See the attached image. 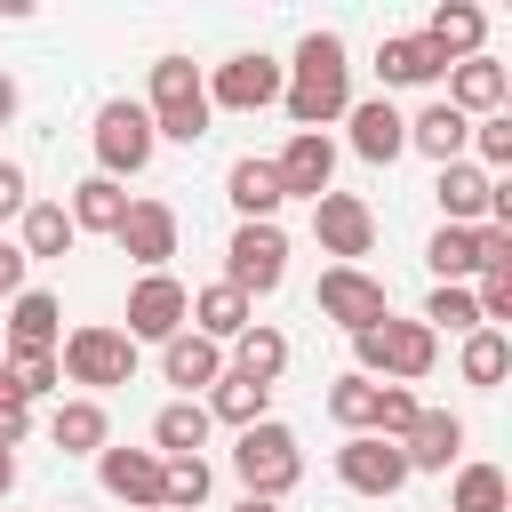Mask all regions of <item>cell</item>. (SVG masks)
Returning a JSON list of instances; mask_svg holds the SVG:
<instances>
[{
	"mask_svg": "<svg viewBox=\"0 0 512 512\" xmlns=\"http://www.w3.org/2000/svg\"><path fill=\"white\" fill-rule=\"evenodd\" d=\"M224 200L240 208V224H280V176H272V160L240 152V160L224 168Z\"/></svg>",
	"mask_w": 512,
	"mask_h": 512,
	"instance_id": "44dd1931",
	"label": "cell"
},
{
	"mask_svg": "<svg viewBox=\"0 0 512 512\" xmlns=\"http://www.w3.org/2000/svg\"><path fill=\"white\" fill-rule=\"evenodd\" d=\"M24 432H32V408H24V400H16V408H0V448H8V456L24 448Z\"/></svg>",
	"mask_w": 512,
	"mask_h": 512,
	"instance_id": "bcb514c9",
	"label": "cell"
},
{
	"mask_svg": "<svg viewBox=\"0 0 512 512\" xmlns=\"http://www.w3.org/2000/svg\"><path fill=\"white\" fill-rule=\"evenodd\" d=\"M480 224H440L432 240H424V264L440 272V288H472L480 280V240H472Z\"/></svg>",
	"mask_w": 512,
	"mask_h": 512,
	"instance_id": "4dcf8cb0",
	"label": "cell"
},
{
	"mask_svg": "<svg viewBox=\"0 0 512 512\" xmlns=\"http://www.w3.org/2000/svg\"><path fill=\"white\" fill-rule=\"evenodd\" d=\"M352 360H360L352 376H368V384H424L440 368V336L424 320H376L352 336Z\"/></svg>",
	"mask_w": 512,
	"mask_h": 512,
	"instance_id": "3957f363",
	"label": "cell"
},
{
	"mask_svg": "<svg viewBox=\"0 0 512 512\" xmlns=\"http://www.w3.org/2000/svg\"><path fill=\"white\" fill-rule=\"evenodd\" d=\"M184 328H192V336H208V344H232L240 328H256V304H248L240 288L208 280V288H192V312H184Z\"/></svg>",
	"mask_w": 512,
	"mask_h": 512,
	"instance_id": "7402d4cb",
	"label": "cell"
},
{
	"mask_svg": "<svg viewBox=\"0 0 512 512\" xmlns=\"http://www.w3.org/2000/svg\"><path fill=\"white\" fill-rule=\"evenodd\" d=\"M336 480H344L352 496H400L416 472H408V456H400L392 440H376V432H344V448H336Z\"/></svg>",
	"mask_w": 512,
	"mask_h": 512,
	"instance_id": "7c38bea8",
	"label": "cell"
},
{
	"mask_svg": "<svg viewBox=\"0 0 512 512\" xmlns=\"http://www.w3.org/2000/svg\"><path fill=\"white\" fill-rule=\"evenodd\" d=\"M216 488V464L208 456H160V504L168 512H200Z\"/></svg>",
	"mask_w": 512,
	"mask_h": 512,
	"instance_id": "d590c367",
	"label": "cell"
},
{
	"mask_svg": "<svg viewBox=\"0 0 512 512\" xmlns=\"http://www.w3.org/2000/svg\"><path fill=\"white\" fill-rule=\"evenodd\" d=\"M344 128H352V152H360L368 168H392V160L408 152V112H400L392 96H352Z\"/></svg>",
	"mask_w": 512,
	"mask_h": 512,
	"instance_id": "9a60e30c",
	"label": "cell"
},
{
	"mask_svg": "<svg viewBox=\"0 0 512 512\" xmlns=\"http://www.w3.org/2000/svg\"><path fill=\"white\" fill-rule=\"evenodd\" d=\"M120 256L136 264V272H168V256H176V240H184V224H176V208L168 200H128V216H120Z\"/></svg>",
	"mask_w": 512,
	"mask_h": 512,
	"instance_id": "4fadbf2b",
	"label": "cell"
},
{
	"mask_svg": "<svg viewBox=\"0 0 512 512\" xmlns=\"http://www.w3.org/2000/svg\"><path fill=\"white\" fill-rule=\"evenodd\" d=\"M8 488H16V456L0 448V496H8Z\"/></svg>",
	"mask_w": 512,
	"mask_h": 512,
	"instance_id": "c3c4849f",
	"label": "cell"
},
{
	"mask_svg": "<svg viewBox=\"0 0 512 512\" xmlns=\"http://www.w3.org/2000/svg\"><path fill=\"white\" fill-rule=\"evenodd\" d=\"M8 120H16V80L0 72V128H8Z\"/></svg>",
	"mask_w": 512,
	"mask_h": 512,
	"instance_id": "7dc6e473",
	"label": "cell"
},
{
	"mask_svg": "<svg viewBox=\"0 0 512 512\" xmlns=\"http://www.w3.org/2000/svg\"><path fill=\"white\" fill-rule=\"evenodd\" d=\"M208 432H216V424H208L200 400H168V408L152 416V456H200Z\"/></svg>",
	"mask_w": 512,
	"mask_h": 512,
	"instance_id": "d6a6232c",
	"label": "cell"
},
{
	"mask_svg": "<svg viewBox=\"0 0 512 512\" xmlns=\"http://www.w3.org/2000/svg\"><path fill=\"white\" fill-rule=\"evenodd\" d=\"M328 416H336L344 432H368V424H376V384H368V376H336V384H328Z\"/></svg>",
	"mask_w": 512,
	"mask_h": 512,
	"instance_id": "f35d334b",
	"label": "cell"
},
{
	"mask_svg": "<svg viewBox=\"0 0 512 512\" xmlns=\"http://www.w3.org/2000/svg\"><path fill=\"white\" fill-rule=\"evenodd\" d=\"M0 368H8V384H16V400H24V408H32L40 392H56V384H64V368H56V352H8Z\"/></svg>",
	"mask_w": 512,
	"mask_h": 512,
	"instance_id": "74e56055",
	"label": "cell"
},
{
	"mask_svg": "<svg viewBox=\"0 0 512 512\" xmlns=\"http://www.w3.org/2000/svg\"><path fill=\"white\" fill-rule=\"evenodd\" d=\"M96 480H104V496H120L128 512H152V504H160V456H152V448H96Z\"/></svg>",
	"mask_w": 512,
	"mask_h": 512,
	"instance_id": "e0dca14e",
	"label": "cell"
},
{
	"mask_svg": "<svg viewBox=\"0 0 512 512\" xmlns=\"http://www.w3.org/2000/svg\"><path fill=\"white\" fill-rule=\"evenodd\" d=\"M56 368H64L72 384H88V400H96V392H112V384H136V344H128L112 320H80V328H64Z\"/></svg>",
	"mask_w": 512,
	"mask_h": 512,
	"instance_id": "5b68a950",
	"label": "cell"
},
{
	"mask_svg": "<svg viewBox=\"0 0 512 512\" xmlns=\"http://www.w3.org/2000/svg\"><path fill=\"white\" fill-rule=\"evenodd\" d=\"M440 104H456L464 120H488V112H504V104H512V72L480 48V56L448 64V96H440Z\"/></svg>",
	"mask_w": 512,
	"mask_h": 512,
	"instance_id": "2e32d148",
	"label": "cell"
},
{
	"mask_svg": "<svg viewBox=\"0 0 512 512\" xmlns=\"http://www.w3.org/2000/svg\"><path fill=\"white\" fill-rule=\"evenodd\" d=\"M152 512H168V504H152Z\"/></svg>",
	"mask_w": 512,
	"mask_h": 512,
	"instance_id": "816d5d0a",
	"label": "cell"
},
{
	"mask_svg": "<svg viewBox=\"0 0 512 512\" xmlns=\"http://www.w3.org/2000/svg\"><path fill=\"white\" fill-rule=\"evenodd\" d=\"M376 80H384V88H432V80H448V56H440L424 32H400V40L376 48Z\"/></svg>",
	"mask_w": 512,
	"mask_h": 512,
	"instance_id": "ffe728a7",
	"label": "cell"
},
{
	"mask_svg": "<svg viewBox=\"0 0 512 512\" xmlns=\"http://www.w3.org/2000/svg\"><path fill=\"white\" fill-rule=\"evenodd\" d=\"M48 440L64 448V456H96V448H112V416H104V400H56L48 408Z\"/></svg>",
	"mask_w": 512,
	"mask_h": 512,
	"instance_id": "d4e9b609",
	"label": "cell"
},
{
	"mask_svg": "<svg viewBox=\"0 0 512 512\" xmlns=\"http://www.w3.org/2000/svg\"><path fill=\"white\" fill-rule=\"evenodd\" d=\"M56 344H64V304L48 288L8 296V352H56Z\"/></svg>",
	"mask_w": 512,
	"mask_h": 512,
	"instance_id": "603a6c76",
	"label": "cell"
},
{
	"mask_svg": "<svg viewBox=\"0 0 512 512\" xmlns=\"http://www.w3.org/2000/svg\"><path fill=\"white\" fill-rule=\"evenodd\" d=\"M464 144H472V120H464L456 104H424V112L408 120V152H424L432 168H448V160H464Z\"/></svg>",
	"mask_w": 512,
	"mask_h": 512,
	"instance_id": "484cf974",
	"label": "cell"
},
{
	"mask_svg": "<svg viewBox=\"0 0 512 512\" xmlns=\"http://www.w3.org/2000/svg\"><path fill=\"white\" fill-rule=\"evenodd\" d=\"M224 368H232V376H248V384H280V368H288V336L256 320V328H240V336H232V360H224Z\"/></svg>",
	"mask_w": 512,
	"mask_h": 512,
	"instance_id": "1f68e13d",
	"label": "cell"
},
{
	"mask_svg": "<svg viewBox=\"0 0 512 512\" xmlns=\"http://www.w3.org/2000/svg\"><path fill=\"white\" fill-rule=\"evenodd\" d=\"M416 416H424V400H416V392H408V384H376V424H368V432H376V440H392V448H400V440H408V424H416Z\"/></svg>",
	"mask_w": 512,
	"mask_h": 512,
	"instance_id": "ab89813d",
	"label": "cell"
},
{
	"mask_svg": "<svg viewBox=\"0 0 512 512\" xmlns=\"http://www.w3.org/2000/svg\"><path fill=\"white\" fill-rule=\"evenodd\" d=\"M0 408H16V384H8V368H0Z\"/></svg>",
	"mask_w": 512,
	"mask_h": 512,
	"instance_id": "f907efd6",
	"label": "cell"
},
{
	"mask_svg": "<svg viewBox=\"0 0 512 512\" xmlns=\"http://www.w3.org/2000/svg\"><path fill=\"white\" fill-rule=\"evenodd\" d=\"M400 456H408V472H448V464H464V416H448V408H424V416L408 424Z\"/></svg>",
	"mask_w": 512,
	"mask_h": 512,
	"instance_id": "d6986e66",
	"label": "cell"
},
{
	"mask_svg": "<svg viewBox=\"0 0 512 512\" xmlns=\"http://www.w3.org/2000/svg\"><path fill=\"white\" fill-rule=\"evenodd\" d=\"M152 152H160V136H152V112L136 104V96H104L96 104V176H144L152 168Z\"/></svg>",
	"mask_w": 512,
	"mask_h": 512,
	"instance_id": "8992f818",
	"label": "cell"
},
{
	"mask_svg": "<svg viewBox=\"0 0 512 512\" xmlns=\"http://www.w3.org/2000/svg\"><path fill=\"white\" fill-rule=\"evenodd\" d=\"M232 512H280V504H264V496H240V504H232Z\"/></svg>",
	"mask_w": 512,
	"mask_h": 512,
	"instance_id": "681fc988",
	"label": "cell"
},
{
	"mask_svg": "<svg viewBox=\"0 0 512 512\" xmlns=\"http://www.w3.org/2000/svg\"><path fill=\"white\" fill-rule=\"evenodd\" d=\"M480 272H512V224H480Z\"/></svg>",
	"mask_w": 512,
	"mask_h": 512,
	"instance_id": "7bdbcfd3",
	"label": "cell"
},
{
	"mask_svg": "<svg viewBox=\"0 0 512 512\" xmlns=\"http://www.w3.org/2000/svg\"><path fill=\"white\" fill-rule=\"evenodd\" d=\"M280 280H288V232L280 224H232V240H224V288H240L256 304Z\"/></svg>",
	"mask_w": 512,
	"mask_h": 512,
	"instance_id": "52a82bcc",
	"label": "cell"
},
{
	"mask_svg": "<svg viewBox=\"0 0 512 512\" xmlns=\"http://www.w3.org/2000/svg\"><path fill=\"white\" fill-rule=\"evenodd\" d=\"M280 112L312 136H328V120L352 112V56L336 32H304L296 56H288V88H280Z\"/></svg>",
	"mask_w": 512,
	"mask_h": 512,
	"instance_id": "6da1fadb",
	"label": "cell"
},
{
	"mask_svg": "<svg viewBox=\"0 0 512 512\" xmlns=\"http://www.w3.org/2000/svg\"><path fill=\"white\" fill-rule=\"evenodd\" d=\"M232 472H240V496L280 504V496L304 480V448H296V432H288L280 416H264V424H248V432L232 440Z\"/></svg>",
	"mask_w": 512,
	"mask_h": 512,
	"instance_id": "277c9868",
	"label": "cell"
},
{
	"mask_svg": "<svg viewBox=\"0 0 512 512\" xmlns=\"http://www.w3.org/2000/svg\"><path fill=\"white\" fill-rule=\"evenodd\" d=\"M200 408H208V424L248 432V424H264V416H272V384H248V376H232V368H224V376L208 384V400H200Z\"/></svg>",
	"mask_w": 512,
	"mask_h": 512,
	"instance_id": "f1b7e54d",
	"label": "cell"
},
{
	"mask_svg": "<svg viewBox=\"0 0 512 512\" xmlns=\"http://www.w3.org/2000/svg\"><path fill=\"white\" fill-rule=\"evenodd\" d=\"M456 376L480 384V392H496V384L512 376V336H504V328H472L464 352H456Z\"/></svg>",
	"mask_w": 512,
	"mask_h": 512,
	"instance_id": "836d02e7",
	"label": "cell"
},
{
	"mask_svg": "<svg viewBox=\"0 0 512 512\" xmlns=\"http://www.w3.org/2000/svg\"><path fill=\"white\" fill-rule=\"evenodd\" d=\"M72 216H64V200H32L24 216H16V248H24V264H56V256H72Z\"/></svg>",
	"mask_w": 512,
	"mask_h": 512,
	"instance_id": "4316f807",
	"label": "cell"
},
{
	"mask_svg": "<svg viewBox=\"0 0 512 512\" xmlns=\"http://www.w3.org/2000/svg\"><path fill=\"white\" fill-rule=\"evenodd\" d=\"M64 216H72V232H120V216H128V192L112 184V176H80L72 184V200H64Z\"/></svg>",
	"mask_w": 512,
	"mask_h": 512,
	"instance_id": "f546056e",
	"label": "cell"
},
{
	"mask_svg": "<svg viewBox=\"0 0 512 512\" xmlns=\"http://www.w3.org/2000/svg\"><path fill=\"white\" fill-rule=\"evenodd\" d=\"M464 152H472V168H488V176H496V168H512V112L472 120V144H464Z\"/></svg>",
	"mask_w": 512,
	"mask_h": 512,
	"instance_id": "60d3db41",
	"label": "cell"
},
{
	"mask_svg": "<svg viewBox=\"0 0 512 512\" xmlns=\"http://www.w3.org/2000/svg\"><path fill=\"white\" fill-rule=\"evenodd\" d=\"M488 192H496V176L472 168V160H448V168L432 176V200H440L448 224H488Z\"/></svg>",
	"mask_w": 512,
	"mask_h": 512,
	"instance_id": "cb8c5ba5",
	"label": "cell"
},
{
	"mask_svg": "<svg viewBox=\"0 0 512 512\" xmlns=\"http://www.w3.org/2000/svg\"><path fill=\"white\" fill-rule=\"evenodd\" d=\"M160 376L176 384V400H200L216 376H224V344H208V336H192V328H176L168 344H160Z\"/></svg>",
	"mask_w": 512,
	"mask_h": 512,
	"instance_id": "ac0fdd59",
	"label": "cell"
},
{
	"mask_svg": "<svg viewBox=\"0 0 512 512\" xmlns=\"http://www.w3.org/2000/svg\"><path fill=\"white\" fill-rule=\"evenodd\" d=\"M144 112H152V136L160 144H200L208 136V72L192 64V56H152V96H144Z\"/></svg>",
	"mask_w": 512,
	"mask_h": 512,
	"instance_id": "7a4b0ae2",
	"label": "cell"
},
{
	"mask_svg": "<svg viewBox=\"0 0 512 512\" xmlns=\"http://www.w3.org/2000/svg\"><path fill=\"white\" fill-rule=\"evenodd\" d=\"M272 176H280V200H320V192H336V144L312 128H288Z\"/></svg>",
	"mask_w": 512,
	"mask_h": 512,
	"instance_id": "5bb4252c",
	"label": "cell"
},
{
	"mask_svg": "<svg viewBox=\"0 0 512 512\" xmlns=\"http://www.w3.org/2000/svg\"><path fill=\"white\" fill-rule=\"evenodd\" d=\"M280 88H288V64L264 48H240L208 72V112H264V104H280Z\"/></svg>",
	"mask_w": 512,
	"mask_h": 512,
	"instance_id": "ba28073f",
	"label": "cell"
},
{
	"mask_svg": "<svg viewBox=\"0 0 512 512\" xmlns=\"http://www.w3.org/2000/svg\"><path fill=\"white\" fill-rule=\"evenodd\" d=\"M320 320H336L344 336H360V328L392 320V288L376 272H360V264H328L320 272Z\"/></svg>",
	"mask_w": 512,
	"mask_h": 512,
	"instance_id": "9c48e42d",
	"label": "cell"
},
{
	"mask_svg": "<svg viewBox=\"0 0 512 512\" xmlns=\"http://www.w3.org/2000/svg\"><path fill=\"white\" fill-rule=\"evenodd\" d=\"M472 304H480V328H504L512 320V272H480Z\"/></svg>",
	"mask_w": 512,
	"mask_h": 512,
	"instance_id": "b9f144b4",
	"label": "cell"
},
{
	"mask_svg": "<svg viewBox=\"0 0 512 512\" xmlns=\"http://www.w3.org/2000/svg\"><path fill=\"white\" fill-rule=\"evenodd\" d=\"M416 320H424L432 336H472V328H480V304H472V288H432Z\"/></svg>",
	"mask_w": 512,
	"mask_h": 512,
	"instance_id": "8d00e7d4",
	"label": "cell"
},
{
	"mask_svg": "<svg viewBox=\"0 0 512 512\" xmlns=\"http://www.w3.org/2000/svg\"><path fill=\"white\" fill-rule=\"evenodd\" d=\"M424 40H432L448 64H464V56H480V40H488V8H472V0H440L432 24H424Z\"/></svg>",
	"mask_w": 512,
	"mask_h": 512,
	"instance_id": "83f0119b",
	"label": "cell"
},
{
	"mask_svg": "<svg viewBox=\"0 0 512 512\" xmlns=\"http://www.w3.org/2000/svg\"><path fill=\"white\" fill-rule=\"evenodd\" d=\"M24 280H32L24 248H16V240H0V296H24Z\"/></svg>",
	"mask_w": 512,
	"mask_h": 512,
	"instance_id": "f6af8a7d",
	"label": "cell"
},
{
	"mask_svg": "<svg viewBox=\"0 0 512 512\" xmlns=\"http://www.w3.org/2000/svg\"><path fill=\"white\" fill-rule=\"evenodd\" d=\"M312 240H320V256L360 264V256L376 248V208H368L360 192H320V200H312Z\"/></svg>",
	"mask_w": 512,
	"mask_h": 512,
	"instance_id": "30bf717a",
	"label": "cell"
},
{
	"mask_svg": "<svg viewBox=\"0 0 512 512\" xmlns=\"http://www.w3.org/2000/svg\"><path fill=\"white\" fill-rule=\"evenodd\" d=\"M184 312H192V288L176 280V272H144L136 288H128V344H168L176 328H184Z\"/></svg>",
	"mask_w": 512,
	"mask_h": 512,
	"instance_id": "8fae6325",
	"label": "cell"
},
{
	"mask_svg": "<svg viewBox=\"0 0 512 512\" xmlns=\"http://www.w3.org/2000/svg\"><path fill=\"white\" fill-rule=\"evenodd\" d=\"M448 512H512V480H504V464H456V480H448Z\"/></svg>",
	"mask_w": 512,
	"mask_h": 512,
	"instance_id": "e575fe53",
	"label": "cell"
},
{
	"mask_svg": "<svg viewBox=\"0 0 512 512\" xmlns=\"http://www.w3.org/2000/svg\"><path fill=\"white\" fill-rule=\"evenodd\" d=\"M24 208H32V184H24V168H16V160H0V224H8V216H24Z\"/></svg>",
	"mask_w": 512,
	"mask_h": 512,
	"instance_id": "ee69618b",
	"label": "cell"
}]
</instances>
